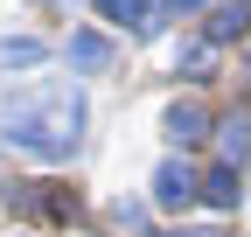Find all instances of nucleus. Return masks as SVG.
I'll use <instances>...</instances> for the list:
<instances>
[{"label":"nucleus","instance_id":"obj_1","mask_svg":"<svg viewBox=\"0 0 251 237\" xmlns=\"http://www.w3.org/2000/svg\"><path fill=\"white\" fill-rule=\"evenodd\" d=\"M84 133V91L77 84H28V91L0 98V140L35 161H70Z\"/></svg>","mask_w":251,"mask_h":237},{"label":"nucleus","instance_id":"obj_2","mask_svg":"<svg viewBox=\"0 0 251 237\" xmlns=\"http://www.w3.org/2000/svg\"><path fill=\"white\" fill-rule=\"evenodd\" d=\"M196 195H202V182H196L188 161H161L153 167V202H161V210H188Z\"/></svg>","mask_w":251,"mask_h":237},{"label":"nucleus","instance_id":"obj_3","mask_svg":"<svg viewBox=\"0 0 251 237\" xmlns=\"http://www.w3.org/2000/svg\"><path fill=\"white\" fill-rule=\"evenodd\" d=\"M216 154H224V167H237V161L251 154V118H244V112L216 126Z\"/></svg>","mask_w":251,"mask_h":237},{"label":"nucleus","instance_id":"obj_4","mask_svg":"<svg viewBox=\"0 0 251 237\" xmlns=\"http://www.w3.org/2000/svg\"><path fill=\"white\" fill-rule=\"evenodd\" d=\"M42 56H49V49H42L35 35H0V70H35Z\"/></svg>","mask_w":251,"mask_h":237},{"label":"nucleus","instance_id":"obj_5","mask_svg":"<svg viewBox=\"0 0 251 237\" xmlns=\"http://www.w3.org/2000/svg\"><path fill=\"white\" fill-rule=\"evenodd\" d=\"M244 28H251V0H224V7L209 14V42H230Z\"/></svg>","mask_w":251,"mask_h":237},{"label":"nucleus","instance_id":"obj_6","mask_svg":"<svg viewBox=\"0 0 251 237\" xmlns=\"http://www.w3.org/2000/svg\"><path fill=\"white\" fill-rule=\"evenodd\" d=\"M70 63H77V70H105V63H112V42L84 28V35H70Z\"/></svg>","mask_w":251,"mask_h":237},{"label":"nucleus","instance_id":"obj_7","mask_svg":"<svg viewBox=\"0 0 251 237\" xmlns=\"http://www.w3.org/2000/svg\"><path fill=\"white\" fill-rule=\"evenodd\" d=\"M98 14L119 28H153V0H98Z\"/></svg>","mask_w":251,"mask_h":237},{"label":"nucleus","instance_id":"obj_8","mask_svg":"<svg viewBox=\"0 0 251 237\" xmlns=\"http://www.w3.org/2000/svg\"><path fill=\"white\" fill-rule=\"evenodd\" d=\"M202 195L216 202V210H237V195H244V189H237V167H209V174H202Z\"/></svg>","mask_w":251,"mask_h":237},{"label":"nucleus","instance_id":"obj_9","mask_svg":"<svg viewBox=\"0 0 251 237\" xmlns=\"http://www.w3.org/2000/svg\"><path fill=\"white\" fill-rule=\"evenodd\" d=\"M202 126H209V118H202V105H196V98H181V105L168 112V133H175L181 146H188V140H202Z\"/></svg>","mask_w":251,"mask_h":237},{"label":"nucleus","instance_id":"obj_10","mask_svg":"<svg viewBox=\"0 0 251 237\" xmlns=\"http://www.w3.org/2000/svg\"><path fill=\"white\" fill-rule=\"evenodd\" d=\"M168 7H175V14H196V7H202V0H168Z\"/></svg>","mask_w":251,"mask_h":237},{"label":"nucleus","instance_id":"obj_11","mask_svg":"<svg viewBox=\"0 0 251 237\" xmlns=\"http://www.w3.org/2000/svg\"><path fill=\"white\" fill-rule=\"evenodd\" d=\"M244 63H251V56H244Z\"/></svg>","mask_w":251,"mask_h":237}]
</instances>
